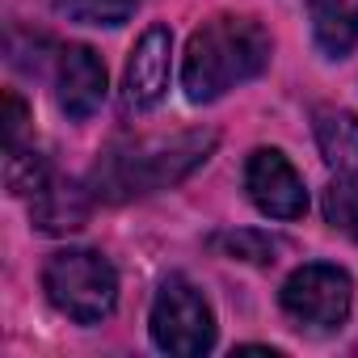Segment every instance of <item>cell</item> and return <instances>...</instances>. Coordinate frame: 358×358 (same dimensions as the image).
I'll list each match as a JSON object with an SVG mask.
<instances>
[{
  "mask_svg": "<svg viewBox=\"0 0 358 358\" xmlns=\"http://www.w3.org/2000/svg\"><path fill=\"white\" fill-rule=\"evenodd\" d=\"M215 131H182L173 139H118L93 164V199L127 203L156 190H169L215 152Z\"/></svg>",
  "mask_w": 358,
  "mask_h": 358,
  "instance_id": "cell-1",
  "label": "cell"
},
{
  "mask_svg": "<svg viewBox=\"0 0 358 358\" xmlns=\"http://www.w3.org/2000/svg\"><path fill=\"white\" fill-rule=\"evenodd\" d=\"M270 34L262 22L253 17H211L203 22L190 43H186V59H182V89L194 106L220 101L224 93H232L236 85L262 76L270 68Z\"/></svg>",
  "mask_w": 358,
  "mask_h": 358,
  "instance_id": "cell-2",
  "label": "cell"
},
{
  "mask_svg": "<svg viewBox=\"0 0 358 358\" xmlns=\"http://www.w3.org/2000/svg\"><path fill=\"white\" fill-rule=\"evenodd\" d=\"M43 291L76 324H101L118 303V270L97 249H59L43 266Z\"/></svg>",
  "mask_w": 358,
  "mask_h": 358,
  "instance_id": "cell-3",
  "label": "cell"
},
{
  "mask_svg": "<svg viewBox=\"0 0 358 358\" xmlns=\"http://www.w3.org/2000/svg\"><path fill=\"white\" fill-rule=\"evenodd\" d=\"M148 333H152V345L160 354L199 358L215 345V312H211L207 295L186 274H169L152 299Z\"/></svg>",
  "mask_w": 358,
  "mask_h": 358,
  "instance_id": "cell-4",
  "label": "cell"
},
{
  "mask_svg": "<svg viewBox=\"0 0 358 358\" xmlns=\"http://www.w3.org/2000/svg\"><path fill=\"white\" fill-rule=\"evenodd\" d=\"M278 303H282V312L299 329H308V333H333L350 316L354 278L341 266H333V262H308V266H299L282 282Z\"/></svg>",
  "mask_w": 358,
  "mask_h": 358,
  "instance_id": "cell-5",
  "label": "cell"
},
{
  "mask_svg": "<svg viewBox=\"0 0 358 358\" xmlns=\"http://www.w3.org/2000/svg\"><path fill=\"white\" fill-rule=\"evenodd\" d=\"M169 76H173V30L148 26L122 68V110L127 114L156 110L169 93Z\"/></svg>",
  "mask_w": 358,
  "mask_h": 358,
  "instance_id": "cell-6",
  "label": "cell"
},
{
  "mask_svg": "<svg viewBox=\"0 0 358 358\" xmlns=\"http://www.w3.org/2000/svg\"><path fill=\"white\" fill-rule=\"evenodd\" d=\"M245 190H249V203L266 220H299L308 211L303 177L295 173V164L278 148H257L249 156V164H245Z\"/></svg>",
  "mask_w": 358,
  "mask_h": 358,
  "instance_id": "cell-7",
  "label": "cell"
},
{
  "mask_svg": "<svg viewBox=\"0 0 358 358\" xmlns=\"http://www.w3.org/2000/svg\"><path fill=\"white\" fill-rule=\"evenodd\" d=\"M55 101L72 122H89L106 101V64L93 47H64L55 68Z\"/></svg>",
  "mask_w": 358,
  "mask_h": 358,
  "instance_id": "cell-8",
  "label": "cell"
},
{
  "mask_svg": "<svg viewBox=\"0 0 358 358\" xmlns=\"http://www.w3.org/2000/svg\"><path fill=\"white\" fill-rule=\"evenodd\" d=\"M89 211H93V199L80 182L64 173H47V182L30 194V220L38 232L47 236H68V232H80L89 224Z\"/></svg>",
  "mask_w": 358,
  "mask_h": 358,
  "instance_id": "cell-9",
  "label": "cell"
},
{
  "mask_svg": "<svg viewBox=\"0 0 358 358\" xmlns=\"http://www.w3.org/2000/svg\"><path fill=\"white\" fill-rule=\"evenodd\" d=\"M312 131H316V148H320L324 164L333 173L358 177V114L337 110V106H316Z\"/></svg>",
  "mask_w": 358,
  "mask_h": 358,
  "instance_id": "cell-10",
  "label": "cell"
},
{
  "mask_svg": "<svg viewBox=\"0 0 358 358\" xmlns=\"http://www.w3.org/2000/svg\"><path fill=\"white\" fill-rule=\"evenodd\" d=\"M312 38L329 59H345L358 47V0H308Z\"/></svg>",
  "mask_w": 358,
  "mask_h": 358,
  "instance_id": "cell-11",
  "label": "cell"
},
{
  "mask_svg": "<svg viewBox=\"0 0 358 358\" xmlns=\"http://www.w3.org/2000/svg\"><path fill=\"white\" fill-rule=\"evenodd\" d=\"M211 245H215L224 257H232V262H253V266H274L278 253H282V241H274L270 232H249V228L220 232Z\"/></svg>",
  "mask_w": 358,
  "mask_h": 358,
  "instance_id": "cell-12",
  "label": "cell"
},
{
  "mask_svg": "<svg viewBox=\"0 0 358 358\" xmlns=\"http://www.w3.org/2000/svg\"><path fill=\"white\" fill-rule=\"evenodd\" d=\"M324 220L337 232H345V236L358 241V177L337 173L333 182L324 186Z\"/></svg>",
  "mask_w": 358,
  "mask_h": 358,
  "instance_id": "cell-13",
  "label": "cell"
},
{
  "mask_svg": "<svg viewBox=\"0 0 358 358\" xmlns=\"http://www.w3.org/2000/svg\"><path fill=\"white\" fill-rule=\"evenodd\" d=\"M47 173H51V164H47L43 152H34V148H9L5 152V182H9L13 194L30 199L47 182Z\"/></svg>",
  "mask_w": 358,
  "mask_h": 358,
  "instance_id": "cell-14",
  "label": "cell"
},
{
  "mask_svg": "<svg viewBox=\"0 0 358 358\" xmlns=\"http://www.w3.org/2000/svg\"><path fill=\"white\" fill-rule=\"evenodd\" d=\"M55 9L85 26H122L139 9V0H55Z\"/></svg>",
  "mask_w": 358,
  "mask_h": 358,
  "instance_id": "cell-15",
  "label": "cell"
},
{
  "mask_svg": "<svg viewBox=\"0 0 358 358\" xmlns=\"http://www.w3.org/2000/svg\"><path fill=\"white\" fill-rule=\"evenodd\" d=\"M22 131H26V101L17 93H5V152L22 148Z\"/></svg>",
  "mask_w": 358,
  "mask_h": 358,
  "instance_id": "cell-16",
  "label": "cell"
}]
</instances>
